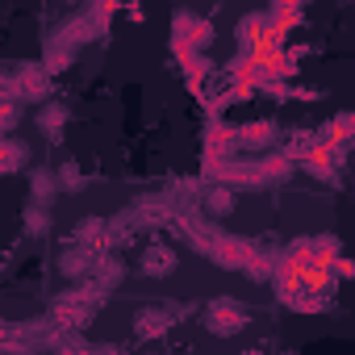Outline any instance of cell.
<instances>
[{"mask_svg": "<svg viewBox=\"0 0 355 355\" xmlns=\"http://www.w3.org/2000/svg\"><path fill=\"white\" fill-rule=\"evenodd\" d=\"M26 230H30V234H42V230H46V214H42L38 205L30 209V218H26Z\"/></svg>", "mask_w": 355, "mask_h": 355, "instance_id": "obj_7", "label": "cell"}, {"mask_svg": "<svg viewBox=\"0 0 355 355\" xmlns=\"http://www.w3.org/2000/svg\"><path fill=\"white\" fill-rule=\"evenodd\" d=\"M209 209H214V214H230V209H234V197H230L226 189H218V193L209 197Z\"/></svg>", "mask_w": 355, "mask_h": 355, "instance_id": "obj_5", "label": "cell"}, {"mask_svg": "<svg viewBox=\"0 0 355 355\" xmlns=\"http://www.w3.org/2000/svg\"><path fill=\"white\" fill-rule=\"evenodd\" d=\"M9 121H13V105H0V130H9Z\"/></svg>", "mask_w": 355, "mask_h": 355, "instance_id": "obj_8", "label": "cell"}, {"mask_svg": "<svg viewBox=\"0 0 355 355\" xmlns=\"http://www.w3.org/2000/svg\"><path fill=\"white\" fill-rule=\"evenodd\" d=\"M163 326H167V313H163V309H146V313H138V330H142V334L163 330Z\"/></svg>", "mask_w": 355, "mask_h": 355, "instance_id": "obj_4", "label": "cell"}, {"mask_svg": "<svg viewBox=\"0 0 355 355\" xmlns=\"http://www.w3.org/2000/svg\"><path fill=\"white\" fill-rule=\"evenodd\" d=\"M171 268H175V255H171V251H150V255H146V272L167 276Z\"/></svg>", "mask_w": 355, "mask_h": 355, "instance_id": "obj_3", "label": "cell"}, {"mask_svg": "<svg viewBox=\"0 0 355 355\" xmlns=\"http://www.w3.org/2000/svg\"><path fill=\"white\" fill-rule=\"evenodd\" d=\"M63 121H67V109H63V105H46V109L38 113V125H42L46 134H59Z\"/></svg>", "mask_w": 355, "mask_h": 355, "instance_id": "obj_2", "label": "cell"}, {"mask_svg": "<svg viewBox=\"0 0 355 355\" xmlns=\"http://www.w3.org/2000/svg\"><path fill=\"white\" fill-rule=\"evenodd\" d=\"M243 138H247L251 146H259V142H268V138H272V125H247V130H243Z\"/></svg>", "mask_w": 355, "mask_h": 355, "instance_id": "obj_6", "label": "cell"}, {"mask_svg": "<svg viewBox=\"0 0 355 355\" xmlns=\"http://www.w3.org/2000/svg\"><path fill=\"white\" fill-rule=\"evenodd\" d=\"M247 326V313L243 309H234V305H214L209 309V330L214 334H239Z\"/></svg>", "mask_w": 355, "mask_h": 355, "instance_id": "obj_1", "label": "cell"}]
</instances>
